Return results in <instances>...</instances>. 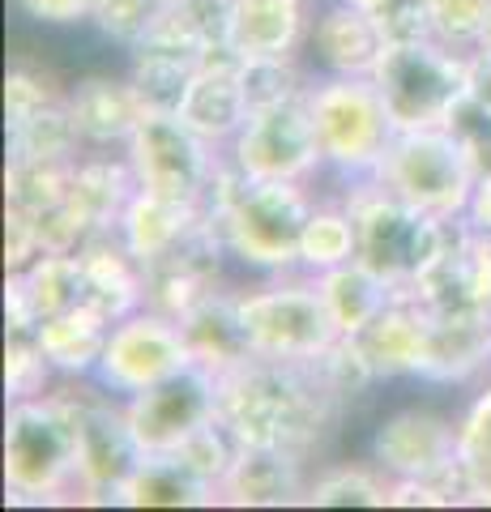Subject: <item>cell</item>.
Wrapping results in <instances>:
<instances>
[{"mask_svg": "<svg viewBox=\"0 0 491 512\" xmlns=\"http://www.w3.org/2000/svg\"><path fill=\"white\" fill-rule=\"evenodd\" d=\"M342 402L312 363L248 359L218 376V419L244 448H291L312 457Z\"/></svg>", "mask_w": 491, "mask_h": 512, "instance_id": "1", "label": "cell"}, {"mask_svg": "<svg viewBox=\"0 0 491 512\" xmlns=\"http://www.w3.org/2000/svg\"><path fill=\"white\" fill-rule=\"evenodd\" d=\"M316 210V192L295 180H248L244 171L218 163L205 197V218L223 239L227 256L248 274L274 278L299 269V235Z\"/></svg>", "mask_w": 491, "mask_h": 512, "instance_id": "2", "label": "cell"}, {"mask_svg": "<svg viewBox=\"0 0 491 512\" xmlns=\"http://www.w3.org/2000/svg\"><path fill=\"white\" fill-rule=\"evenodd\" d=\"M5 487L13 504H52L77 491V397L69 380L43 397L9 402Z\"/></svg>", "mask_w": 491, "mask_h": 512, "instance_id": "3", "label": "cell"}, {"mask_svg": "<svg viewBox=\"0 0 491 512\" xmlns=\"http://www.w3.org/2000/svg\"><path fill=\"white\" fill-rule=\"evenodd\" d=\"M342 188V201L359 227V261L376 269L393 291H410L440 261V252L453 244L457 227H462V218H432L406 205L376 175Z\"/></svg>", "mask_w": 491, "mask_h": 512, "instance_id": "4", "label": "cell"}, {"mask_svg": "<svg viewBox=\"0 0 491 512\" xmlns=\"http://www.w3.org/2000/svg\"><path fill=\"white\" fill-rule=\"evenodd\" d=\"M308 111L325 171L338 175L342 184L372 180L398 133L372 77H312Z\"/></svg>", "mask_w": 491, "mask_h": 512, "instance_id": "5", "label": "cell"}, {"mask_svg": "<svg viewBox=\"0 0 491 512\" xmlns=\"http://www.w3.org/2000/svg\"><path fill=\"white\" fill-rule=\"evenodd\" d=\"M235 312L252 342V355L282 363H316L342 338L334 325L321 286L312 274H274L257 286H235Z\"/></svg>", "mask_w": 491, "mask_h": 512, "instance_id": "6", "label": "cell"}, {"mask_svg": "<svg viewBox=\"0 0 491 512\" xmlns=\"http://www.w3.org/2000/svg\"><path fill=\"white\" fill-rule=\"evenodd\" d=\"M376 180L432 218H462L479 184V163L453 124L398 128Z\"/></svg>", "mask_w": 491, "mask_h": 512, "instance_id": "7", "label": "cell"}, {"mask_svg": "<svg viewBox=\"0 0 491 512\" xmlns=\"http://www.w3.org/2000/svg\"><path fill=\"white\" fill-rule=\"evenodd\" d=\"M466 52H453L440 39L389 43L372 82L380 86L389 116L398 128H436L453 124L466 103Z\"/></svg>", "mask_w": 491, "mask_h": 512, "instance_id": "8", "label": "cell"}, {"mask_svg": "<svg viewBox=\"0 0 491 512\" xmlns=\"http://www.w3.org/2000/svg\"><path fill=\"white\" fill-rule=\"evenodd\" d=\"M124 158H129L141 192L180 205H205L223 150L201 141L176 111H150L124 146Z\"/></svg>", "mask_w": 491, "mask_h": 512, "instance_id": "9", "label": "cell"}, {"mask_svg": "<svg viewBox=\"0 0 491 512\" xmlns=\"http://www.w3.org/2000/svg\"><path fill=\"white\" fill-rule=\"evenodd\" d=\"M188 367H197V363H193V350H188L180 320H171L154 308H137L124 320H116L112 333H107L94 384L124 402V397L146 393L154 384L188 372Z\"/></svg>", "mask_w": 491, "mask_h": 512, "instance_id": "10", "label": "cell"}, {"mask_svg": "<svg viewBox=\"0 0 491 512\" xmlns=\"http://www.w3.org/2000/svg\"><path fill=\"white\" fill-rule=\"evenodd\" d=\"M227 163L248 180H295L312 184L325 175V158L316 146V128L308 111V94L278 107L248 111L244 128L227 146Z\"/></svg>", "mask_w": 491, "mask_h": 512, "instance_id": "11", "label": "cell"}, {"mask_svg": "<svg viewBox=\"0 0 491 512\" xmlns=\"http://www.w3.org/2000/svg\"><path fill=\"white\" fill-rule=\"evenodd\" d=\"M77 397V495L86 504H116L120 483L146 453L137 448L124 402L94 380H69Z\"/></svg>", "mask_w": 491, "mask_h": 512, "instance_id": "12", "label": "cell"}, {"mask_svg": "<svg viewBox=\"0 0 491 512\" xmlns=\"http://www.w3.org/2000/svg\"><path fill=\"white\" fill-rule=\"evenodd\" d=\"M124 419L141 453H176L197 427L218 419V376L188 367L146 393L124 397Z\"/></svg>", "mask_w": 491, "mask_h": 512, "instance_id": "13", "label": "cell"}, {"mask_svg": "<svg viewBox=\"0 0 491 512\" xmlns=\"http://www.w3.org/2000/svg\"><path fill=\"white\" fill-rule=\"evenodd\" d=\"M368 461L389 478H436L457 461V419L427 402L393 406L372 427Z\"/></svg>", "mask_w": 491, "mask_h": 512, "instance_id": "14", "label": "cell"}, {"mask_svg": "<svg viewBox=\"0 0 491 512\" xmlns=\"http://www.w3.org/2000/svg\"><path fill=\"white\" fill-rule=\"evenodd\" d=\"M389 35L376 13L359 9L355 0H316L304 64L312 77H372Z\"/></svg>", "mask_w": 491, "mask_h": 512, "instance_id": "15", "label": "cell"}, {"mask_svg": "<svg viewBox=\"0 0 491 512\" xmlns=\"http://www.w3.org/2000/svg\"><path fill=\"white\" fill-rule=\"evenodd\" d=\"M427 338H432V316L415 299L398 291L368 325L355 333L359 350L368 355L376 380H423L427 372Z\"/></svg>", "mask_w": 491, "mask_h": 512, "instance_id": "16", "label": "cell"}, {"mask_svg": "<svg viewBox=\"0 0 491 512\" xmlns=\"http://www.w3.org/2000/svg\"><path fill=\"white\" fill-rule=\"evenodd\" d=\"M240 56L223 47V52H210L201 60V69L193 77V86H188L184 103L176 116L193 128L201 141H210L214 150H223L235 141V133L244 128L248 120V94H244V77H240Z\"/></svg>", "mask_w": 491, "mask_h": 512, "instance_id": "17", "label": "cell"}, {"mask_svg": "<svg viewBox=\"0 0 491 512\" xmlns=\"http://www.w3.org/2000/svg\"><path fill=\"white\" fill-rule=\"evenodd\" d=\"M69 107L73 120L82 128L86 150H124L137 124L150 116L146 99L137 94L133 77H112V73H90L77 77L69 86Z\"/></svg>", "mask_w": 491, "mask_h": 512, "instance_id": "18", "label": "cell"}, {"mask_svg": "<svg viewBox=\"0 0 491 512\" xmlns=\"http://www.w3.org/2000/svg\"><path fill=\"white\" fill-rule=\"evenodd\" d=\"M312 9V0H231L227 47L240 60L304 56Z\"/></svg>", "mask_w": 491, "mask_h": 512, "instance_id": "19", "label": "cell"}, {"mask_svg": "<svg viewBox=\"0 0 491 512\" xmlns=\"http://www.w3.org/2000/svg\"><path fill=\"white\" fill-rule=\"evenodd\" d=\"M432 338H427V372L423 384H470L491 367V308H453L427 312Z\"/></svg>", "mask_w": 491, "mask_h": 512, "instance_id": "20", "label": "cell"}, {"mask_svg": "<svg viewBox=\"0 0 491 512\" xmlns=\"http://www.w3.org/2000/svg\"><path fill=\"white\" fill-rule=\"evenodd\" d=\"M308 491V457L291 448H240L218 500L235 508H282L304 504Z\"/></svg>", "mask_w": 491, "mask_h": 512, "instance_id": "21", "label": "cell"}, {"mask_svg": "<svg viewBox=\"0 0 491 512\" xmlns=\"http://www.w3.org/2000/svg\"><path fill=\"white\" fill-rule=\"evenodd\" d=\"M77 256H82V274H86V303L94 312H103L116 325L129 312L146 308V265L124 248L116 231L94 235Z\"/></svg>", "mask_w": 491, "mask_h": 512, "instance_id": "22", "label": "cell"}, {"mask_svg": "<svg viewBox=\"0 0 491 512\" xmlns=\"http://www.w3.org/2000/svg\"><path fill=\"white\" fill-rule=\"evenodd\" d=\"M133 197H137V175L129 167V158H124V150L120 154H112V150H86L73 163L69 201L86 214L94 235L116 231Z\"/></svg>", "mask_w": 491, "mask_h": 512, "instance_id": "23", "label": "cell"}, {"mask_svg": "<svg viewBox=\"0 0 491 512\" xmlns=\"http://www.w3.org/2000/svg\"><path fill=\"white\" fill-rule=\"evenodd\" d=\"M201 222H205V205H180V201H167V197H154V192L137 188V197L124 210L116 235L141 265H154L171 248H180Z\"/></svg>", "mask_w": 491, "mask_h": 512, "instance_id": "24", "label": "cell"}, {"mask_svg": "<svg viewBox=\"0 0 491 512\" xmlns=\"http://www.w3.org/2000/svg\"><path fill=\"white\" fill-rule=\"evenodd\" d=\"M112 333V320L103 312H94L90 303H77L73 312H60L52 320H43L35 329V342L47 355V363L56 367L60 380H94Z\"/></svg>", "mask_w": 491, "mask_h": 512, "instance_id": "25", "label": "cell"}, {"mask_svg": "<svg viewBox=\"0 0 491 512\" xmlns=\"http://www.w3.org/2000/svg\"><path fill=\"white\" fill-rule=\"evenodd\" d=\"M235 286H227V291H218L201 303V308L188 312L180 325H184V338H188V350H193V363L205 367V372L223 376L231 372V367H240L252 355V342L248 333L240 325V312H235Z\"/></svg>", "mask_w": 491, "mask_h": 512, "instance_id": "26", "label": "cell"}, {"mask_svg": "<svg viewBox=\"0 0 491 512\" xmlns=\"http://www.w3.org/2000/svg\"><path fill=\"white\" fill-rule=\"evenodd\" d=\"M201 52L193 47H180L171 39H146L141 47L129 52V77L137 94L146 99L150 111H180L188 86H193V77L201 69Z\"/></svg>", "mask_w": 491, "mask_h": 512, "instance_id": "27", "label": "cell"}, {"mask_svg": "<svg viewBox=\"0 0 491 512\" xmlns=\"http://www.w3.org/2000/svg\"><path fill=\"white\" fill-rule=\"evenodd\" d=\"M116 504L124 508H210L218 504V491H210L193 478L171 453H146L133 466V474L120 483Z\"/></svg>", "mask_w": 491, "mask_h": 512, "instance_id": "28", "label": "cell"}, {"mask_svg": "<svg viewBox=\"0 0 491 512\" xmlns=\"http://www.w3.org/2000/svg\"><path fill=\"white\" fill-rule=\"evenodd\" d=\"M86 154L82 128L73 120L69 94L35 107L30 116L9 124V158H35V163H77Z\"/></svg>", "mask_w": 491, "mask_h": 512, "instance_id": "29", "label": "cell"}, {"mask_svg": "<svg viewBox=\"0 0 491 512\" xmlns=\"http://www.w3.org/2000/svg\"><path fill=\"white\" fill-rule=\"evenodd\" d=\"M312 278H316V286H321V299H325L329 316H334V325L346 333V338H355V333L368 325L393 295H398L376 269L363 265L359 256L338 265V269H325V274H312Z\"/></svg>", "mask_w": 491, "mask_h": 512, "instance_id": "30", "label": "cell"}, {"mask_svg": "<svg viewBox=\"0 0 491 512\" xmlns=\"http://www.w3.org/2000/svg\"><path fill=\"white\" fill-rule=\"evenodd\" d=\"M359 256V227L355 214L346 210L342 197L321 201L316 197V210L304 222V235H299V269L304 274H325V269H338L346 261Z\"/></svg>", "mask_w": 491, "mask_h": 512, "instance_id": "31", "label": "cell"}, {"mask_svg": "<svg viewBox=\"0 0 491 512\" xmlns=\"http://www.w3.org/2000/svg\"><path fill=\"white\" fill-rule=\"evenodd\" d=\"M22 291L35 308V320H52L60 312H73L77 303H86V274L77 252H43L35 265L18 274Z\"/></svg>", "mask_w": 491, "mask_h": 512, "instance_id": "32", "label": "cell"}, {"mask_svg": "<svg viewBox=\"0 0 491 512\" xmlns=\"http://www.w3.org/2000/svg\"><path fill=\"white\" fill-rule=\"evenodd\" d=\"M389 487L393 478L368 461H338V466H325L316 478H308L304 504L308 508H389Z\"/></svg>", "mask_w": 491, "mask_h": 512, "instance_id": "33", "label": "cell"}, {"mask_svg": "<svg viewBox=\"0 0 491 512\" xmlns=\"http://www.w3.org/2000/svg\"><path fill=\"white\" fill-rule=\"evenodd\" d=\"M73 188V163H35V158H9L5 167V205L30 218L56 210Z\"/></svg>", "mask_w": 491, "mask_h": 512, "instance_id": "34", "label": "cell"}, {"mask_svg": "<svg viewBox=\"0 0 491 512\" xmlns=\"http://www.w3.org/2000/svg\"><path fill=\"white\" fill-rule=\"evenodd\" d=\"M457 457L474 483V504H491V384L457 414Z\"/></svg>", "mask_w": 491, "mask_h": 512, "instance_id": "35", "label": "cell"}, {"mask_svg": "<svg viewBox=\"0 0 491 512\" xmlns=\"http://www.w3.org/2000/svg\"><path fill=\"white\" fill-rule=\"evenodd\" d=\"M240 448H244V444L231 436L223 419H210L205 427H197L193 436H188L171 457H176L193 478H201V483L210 487V491H218V487L227 483V474H231V466H235V457H240ZM218 504H223V500H218Z\"/></svg>", "mask_w": 491, "mask_h": 512, "instance_id": "36", "label": "cell"}, {"mask_svg": "<svg viewBox=\"0 0 491 512\" xmlns=\"http://www.w3.org/2000/svg\"><path fill=\"white\" fill-rule=\"evenodd\" d=\"M163 9H167V0H94L90 26L99 30L103 43L120 47V52H133V47L150 39Z\"/></svg>", "mask_w": 491, "mask_h": 512, "instance_id": "37", "label": "cell"}, {"mask_svg": "<svg viewBox=\"0 0 491 512\" xmlns=\"http://www.w3.org/2000/svg\"><path fill=\"white\" fill-rule=\"evenodd\" d=\"M240 77H244V94H248L252 111L304 99L308 86H312V69L304 64V56H295V60H244Z\"/></svg>", "mask_w": 491, "mask_h": 512, "instance_id": "38", "label": "cell"}, {"mask_svg": "<svg viewBox=\"0 0 491 512\" xmlns=\"http://www.w3.org/2000/svg\"><path fill=\"white\" fill-rule=\"evenodd\" d=\"M60 384L56 367L47 363V355L39 350L35 333H9L5 346V389L9 402H26V397H43Z\"/></svg>", "mask_w": 491, "mask_h": 512, "instance_id": "39", "label": "cell"}, {"mask_svg": "<svg viewBox=\"0 0 491 512\" xmlns=\"http://www.w3.org/2000/svg\"><path fill=\"white\" fill-rule=\"evenodd\" d=\"M423 5H427V22H432V39L466 56L479 47L491 0H423Z\"/></svg>", "mask_w": 491, "mask_h": 512, "instance_id": "40", "label": "cell"}, {"mask_svg": "<svg viewBox=\"0 0 491 512\" xmlns=\"http://www.w3.org/2000/svg\"><path fill=\"white\" fill-rule=\"evenodd\" d=\"M60 94H69V86H60V77L52 69H39V64H30V60H18L5 73V124L30 116L35 107L60 99Z\"/></svg>", "mask_w": 491, "mask_h": 512, "instance_id": "41", "label": "cell"}, {"mask_svg": "<svg viewBox=\"0 0 491 512\" xmlns=\"http://www.w3.org/2000/svg\"><path fill=\"white\" fill-rule=\"evenodd\" d=\"M43 256V235L39 218H30L22 210L5 205V274H22Z\"/></svg>", "mask_w": 491, "mask_h": 512, "instance_id": "42", "label": "cell"}, {"mask_svg": "<svg viewBox=\"0 0 491 512\" xmlns=\"http://www.w3.org/2000/svg\"><path fill=\"white\" fill-rule=\"evenodd\" d=\"M18 9L39 26H82L90 22L94 0H18Z\"/></svg>", "mask_w": 491, "mask_h": 512, "instance_id": "43", "label": "cell"}, {"mask_svg": "<svg viewBox=\"0 0 491 512\" xmlns=\"http://www.w3.org/2000/svg\"><path fill=\"white\" fill-rule=\"evenodd\" d=\"M466 99L491 116V52H470V60H466Z\"/></svg>", "mask_w": 491, "mask_h": 512, "instance_id": "44", "label": "cell"}, {"mask_svg": "<svg viewBox=\"0 0 491 512\" xmlns=\"http://www.w3.org/2000/svg\"><path fill=\"white\" fill-rule=\"evenodd\" d=\"M466 227L479 231V235H491V167L479 175V184L470 192V205H466Z\"/></svg>", "mask_w": 491, "mask_h": 512, "instance_id": "45", "label": "cell"}, {"mask_svg": "<svg viewBox=\"0 0 491 512\" xmlns=\"http://www.w3.org/2000/svg\"><path fill=\"white\" fill-rule=\"evenodd\" d=\"M474 52H491V5H487V22H483V35H479V47Z\"/></svg>", "mask_w": 491, "mask_h": 512, "instance_id": "46", "label": "cell"}, {"mask_svg": "<svg viewBox=\"0 0 491 512\" xmlns=\"http://www.w3.org/2000/svg\"><path fill=\"white\" fill-rule=\"evenodd\" d=\"M312 5H316V0H312Z\"/></svg>", "mask_w": 491, "mask_h": 512, "instance_id": "47", "label": "cell"}]
</instances>
